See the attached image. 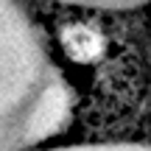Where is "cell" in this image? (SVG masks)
Wrapping results in <instances>:
<instances>
[{"instance_id":"obj_2","label":"cell","mask_w":151,"mask_h":151,"mask_svg":"<svg viewBox=\"0 0 151 151\" xmlns=\"http://www.w3.org/2000/svg\"><path fill=\"white\" fill-rule=\"evenodd\" d=\"M34 151H151V143L143 140H78L59 146H39Z\"/></svg>"},{"instance_id":"obj_1","label":"cell","mask_w":151,"mask_h":151,"mask_svg":"<svg viewBox=\"0 0 151 151\" xmlns=\"http://www.w3.org/2000/svg\"><path fill=\"white\" fill-rule=\"evenodd\" d=\"M76 90L22 0H0V151L48 146L73 123Z\"/></svg>"},{"instance_id":"obj_4","label":"cell","mask_w":151,"mask_h":151,"mask_svg":"<svg viewBox=\"0 0 151 151\" xmlns=\"http://www.w3.org/2000/svg\"><path fill=\"white\" fill-rule=\"evenodd\" d=\"M148 56H151V50H148Z\"/></svg>"},{"instance_id":"obj_3","label":"cell","mask_w":151,"mask_h":151,"mask_svg":"<svg viewBox=\"0 0 151 151\" xmlns=\"http://www.w3.org/2000/svg\"><path fill=\"white\" fill-rule=\"evenodd\" d=\"M56 3L76 6V9H92V11H129L151 3V0H56Z\"/></svg>"}]
</instances>
